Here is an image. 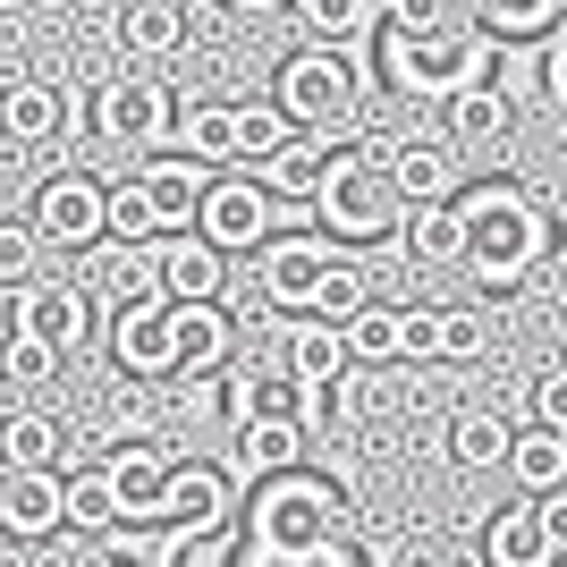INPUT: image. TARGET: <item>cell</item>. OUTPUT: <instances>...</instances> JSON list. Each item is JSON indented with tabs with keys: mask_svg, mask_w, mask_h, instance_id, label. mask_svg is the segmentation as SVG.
I'll use <instances>...</instances> for the list:
<instances>
[{
	"mask_svg": "<svg viewBox=\"0 0 567 567\" xmlns=\"http://www.w3.org/2000/svg\"><path fill=\"white\" fill-rule=\"evenodd\" d=\"M457 213H466V271L483 288H525L559 255V220L517 187V178H483V187L457 195Z\"/></svg>",
	"mask_w": 567,
	"mask_h": 567,
	"instance_id": "6da1fadb",
	"label": "cell"
},
{
	"mask_svg": "<svg viewBox=\"0 0 567 567\" xmlns=\"http://www.w3.org/2000/svg\"><path fill=\"white\" fill-rule=\"evenodd\" d=\"M406 213H415V204H406L399 178H390V136L348 144L339 169H331V187L313 195V220H322L339 246H373V237L406 229Z\"/></svg>",
	"mask_w": 567,
	"mask_h": 567,
	"instance_id": "7a4b0ae2",
	"label": "cell"
},
{
	"mask_svg": "<svg viewBox=\"0 0 567 567\" xmlns=\"http://www.w3.org/2000/svg\"><path fill=\"white\" fill-rule=\"evenodd\" d=\"M492 51L499 34L483 25H441V34H381V76L399 94H424V102H457L474 85H492Z\"/></svg>",
	"mask_w": 567,
	"mask_h": 567,
	"instance_id": "3957f363",
	"label": "cell"
},
{
	"mask_svg": "<svg viewBox=\"0 0 567 567\" xmlns=\"http://www.w3.org/2000/svg\"><path fill=\"white\" fill-rule=\"evenodd\" d=\"M339 525H348V492L306 466L255 483V499H246V550H313L339 543Z\"/></svg>",
	"mask_w": 567,
	"mask_h": 567,
	"instance_id": "277c9868",
	"label": "cell"
},
{
	"mask_svg": "<svg viewBox=\"0 0 567 567\" xmlns=\"http://www.w3.org/2000/svg\"><path fill=\"white\" fill-rule=\"evenodd\" d=\"M271 102H280L306 136H355V111H364V69L348 51H322V43H297L271 76Z\"/></svg>",
	"mask_w": 567,
	"mask_h": 567,
	"instance_id": "5b68a950",
	"label": "cell"
},
{
	"mask_svg": "<svg viewBox=\"0 0 567 567\" xmlns=\"http://www.w3.org/2000/svg\"><path fill=\"white\" fill-rule=\"evenodd\" d=\"M348 271L355 262H348V246H339L331 229H297V237H271V246H262V297L280 313H322V297H331Z\"/></svg>",
	"mask_w": 567,
	"mask_h": 567,
	"instance_id": "8992f818",
	"label": "cell"
},
{
	"mask_svg": "<svg viewBox=\"0 0 567 567\" xmlns=\"http://www.w3.org/2000/svg\"><path fill=\"white\" fill-rule=\"evenodd\" d=\"M25 213H34V229L51 246H94V237H111V187L94 169H51L43 187L25 195Z\"/></svg>",
	"mask_w": 567,
	"mask_h": 567,
	"instance_id": "52a82bcc",
	"label": "cell"
},
{
	"mask_svg": "<svg viewBox=\"0 0 567 567\" xmlns=\"http://www.w3.org/2000/svg\"><path fill=\"white\" fill-rule=\"evenodd\" d=\"M94 136L111 144V153L153 162V153L178 136V102H169L162 85H102L94 94Z\"/></svg>",
	"mask_w": 567,
	"mask_h": 567,
	"instance_id": "ba28073f",
	"label": "cell"
},
{
	"mask_svg": "<svg viewBox=\"0 0 567 567\" xmlns=\"http://www.w3.org/2000/svg\"><path fill=\"white\" fill-rule=\"evenodd\" d=\"M271 204H280V195L262 187L255 169H220L213 195H204V220H195V229L213 237L220 255H262V246H271Z\"/></svg>",
	"mask_w": 567,
	"mask_h": 567,
	"instance_id": "9c48e42d",
	"label": "cell"
},
{
	"mask_svg": "<svg viewBox=\"0 0 567 567\" xmlns=\"http://www.w3.org/2000/svg\"><path fill=\"white\" fill-rule=\"evenodd\" d=\"M111 364L127 381H169L178 373V297H144L111 313Z\"/></svg>",
	"mask_w": 567,
	"mask_h": 567,
	"instance_id": "30bf717a",
	"label": "cell"
},
{
	"mask_svg": "<svg viewBox=\"0 0 567 567\" xmlns=\"http://www.w3.org/2000/svg\"><path fill=\"white\" fill-rule=\"evenodd\" d=\"M18 297V339H43L60 364L69 355H85V339H94V288L76 280H34V288H9Z\"/></svg>",
	"mask_w": 567,
	"mask_h": 567,
	"instance_id": "8fae6325",
	"label": "cell"
},
{
	"mask_svg": "<svg viewBox=\"0 0 567 567\" xmlns=\"http://www.w3.org/2000/svg\"><path fill=\"white\" fill-rule=\"evenodd\" d=\"M306 381L288 364H229L220 373V415L229 424H306Z\"/></svg>",
	"mask_w": 567,
	"mask_h": 567,
	"instance_id": "7c38bea8",
	"label": "cell"
},
{
	"mask_svg": "<svg viewBox=\"0 0 567 567\" xmlns=\"http://www.w3.org/2000/svg\"><path fill=\"white\" fill-rule=\"evenodd\" d=\"M237 466H204V457H187V466L169 474L162 508H153V525H237Z\"/></svg>",
	"mask_w": 567,
	"mask_h": 567,
	"instance_id": "4fadbf2b",
	"label": "cell"
},
{
	"mask_svg": "<svg viewBox=\"0 0 567 567\" xmlns=\"http://www.w3.org/2000/svg\"><path fill=\"white\" fill-rule=\"evenodd\" d=\"M390 178L406 204H457L466 195V162L450 136H390Z\"/></svg>",
	"mask_w": 567,
	"mask_h": 567,
	"instance_id": "5bb4252c",
	"label": "cell"
},
{
	"mask_svg": "<svg viewBox=\"0 0 567 567\" xmlns=\"http://www.w3.org/2000/svg\"><path fill=\"white\" fill-rule=\"evenodd\" d=\"M0 525L18 543H51L69 525V466H43V474H0Z\"/></svg>",
	"mask_w": 567,
	"mask_h": 567,
	"instance_id": "9a60e30c",
	"label": "cell"
},
{
	"mask_svg": "<svg viewBox=\"0 0 567 567\" xmlns=\"http://www.w3.org/2000/svg\"><path fill=\"white\" fill-rule=\"evenodd\" d=\"M136 187L153 195V213H162V237H187L204 220V195H213V169L187 162V153H153L136 162Z\"/></svg>",
	"mask_w": 567,
	"mask_h": 567,
	"instance_id": "2e32d148",
	"label": "cell"
},
{
	"mask_svg": "<svg viewBox=\"0 0 567 567\" xmlns=\"http://www.w3.org/2000/svg\"><path fill=\"white\" fill-rule=\"evenodd\" d=\"M162 288L178 306H220V297H229V255H220L204 229L162 237Z\"/></svg>",
	"mask_w": 567,
	"mask_h": 567,
	"instance_id": "e0dca14e",
	"label": "cell"
},
{
	"mask_svg": "<svg viewBox=\"0 0 567 567\" xmlns=\"http://www.w3.org/2000/svg\"><path fill=\"white\" fill-rule=\"evenodd\" d=\"M0 136L18 144V153L60 144V136H69V94H60V85H43V76L9 85V94H0Z\"/></svg>",
	"mask_w": 567,
	"mask_h": 567,
	"instance_id": "ac0fdd59",
	"label": "cell"
},
{
	"mask_svg": "<svg viewBox=\"0 0 567 567\" xmlns=\"http://www.w3.org/2000/svg\"><path fill=\"white\" fill-rule=\"evenodd\" d=\"M339 153H348V144H339V136H288L280 153H271V162L255 169V178H262V187H271V195H288V204H313V195L331 187Z\"/></svg>",
	"mask_w": 567,
	"mask_h": 567,
	"instance_id": "d6986e66",
	"label": "cell"
},
{
	"mask_svg": "<svg viewBox=\"0 0 567 567\" xmlns=\"http://www.w3.org/2000/svg\"><path fill=\"white\" fill-rule=\"evenodd\" d=\"M102 466H111L118 499H127V525H153V508H162L169 474H178V457H162L153 441H111L102 450Z\"/></svg>",
	"mask_w": 567,
	"mask_h": 567,
	"instance_id": "ffe728a7",
	"label": "cell"
},
{
	"mask_svg": "<svg viewBox=\"0 0 567 567\" xmlns=\"http://www.w3.org/2000/svg\"><path fill=\"white\" fill-rule=\"evenodd\" d=\"M0 466L9 474L69 466V424H60L51 406H9V415H0Z\"/></svg>",
	"mask_w": 567,
	"mask_h": 567,
	"instance_id": "44dd1931",
	"label": "cell"
},
{
	"mask_svg": "<svg viewBox=\"0 0 567 567\" xmlns=\"http://www.w3.org/2000/svg\"><path fill=\"white\" fill-rule=\"evenodd\" d=\"M441 450H450L457 474H492V466H508V450H517V424H508L499 406H457L450 432H441Z\"/></svg>",
	"mask_w": 567,
	"mask_h": 567,
	"instance_id": "7402d4cb",
	"label": "cell"
},
{
	"mask_svg": "<svg viewBox=\"0 0 567 567\" xmlns=\"http://www.w3.org/2000/svg\"><path fill=\"white\" fill-rule=\"evenodd\" d=\"M441 136H450L457 153H492V144L517 136V102L499 94V85H474V94L441 102Z\"/></svg>",
	"mask_w": 567,
	"mask_h": 567,
	"instance_id": "603a6c76",
	"label": "cell"
},
{
	"mask_svg": "<svg viewBox=\"0 0 567 567\" xmlns=\"http://www.w3.org/2000/svg\"><path fill=\"white\" fill-rule=\"evenodd\" d=\"M229 432H237V441H229L237 483H271V474H297V466H306V441H313L306 424H229Z\"/></svg>",
	"mask_w": 567,
	"mask_h": 567,
	"instance_id": "cb8c5ba5",
	"label": "cell"
},
{
	"mask_svg": "<svg viewBox=\"0 0 567 567\" xmlns=\"http://www.w3.org/2000/svg\"><path fill=\"white\" fill-rule=\"evenodd\" d=\"M483 567H559L550 559V534H543V508L534 499H508L483 517Z\"/></svg>",
	"mask_w": 567,
	"mask_h": 567,
	"instance_id": "d4e9b609",
	"label": "cell"
},
{
	"mask_svg": "<svg viewBox=\"0 0 567 567\" xmlns=\"http://www.w3.org/2000/svg\"><path fill=\"white\" fill-rule=\"evenodd\" d=\"M178 153L187 162H204L220 178V169L246 162V144H237V102H213V94H195L187 111H178Z\"/></svg>",
	"mask_w": 567,
	"mask_h": 567,
	"instance_id": "484cf974",
	"label": "cell"
},
{
	"mask_svg": "<svg viewBox=\"0 0 567 567\" xmlns=\"http://www.w3.org/2000/svg\"><path fill=\"white\" fill-rule=\"evenodd\" d=\"M297 34L355 60V51L381 34V0H297Z\"/></svg>",
	"mask_w": 567,
	"mask_h": 567,
	"instance_id": "4316f807",
	"label": "cell"
},
{
	"mask_svg": "<svg viewBox=\"0 0 567 567\" xmlns=\"http://www.w3.org/2000/svg\"><path fill=\"white\" fill-rule=\"evenodd\" d=\"M118 51L127 60H178L187 51V0H127L118 9Z\"/></svg>",
	"mask_w": 567,
	"mask_h": 567,
	"instance_id": "83f0119b",
	"label": "cell"
},
{
	"mask_svg": "<svg viewBox=\"0 0 567 567\" xmlns=\"http://www.w3.org/2000/svg\"><path fill=\"white\" fill-rule=\"evenodd\" d=\"M280 364H288L297 381H306V390H322V381L355 373V355H348V331H339V322H322V313H306V322H297V331L280 339Z\"/></svg>",
	"mask_w": 567,
	"mask_h": 567,
	"instance_id": "f1b7e54d",
	"label": "cell"
},
{
	"mask_svg": "<svg viewBox=\"0 0 567 567\" xmlns=\"http://www.w3.org/2000/svg\"><path fill=\"white\" fill-rule=\"evenodd\" d=\"M229 355H237L229 306H178V373L213 381V373H229Z\"/></svg>",
	"mask_w": 567,
	"mask_h": 567,
	"instance_id": "f546056e",
	"label": "cell"
},
{
	"mask_svg": "<svg viewBox=\"0 0 567 567\" xmlns=\"http://www.w3.org/2000/svg\"><path fill=\"white\" fill-rule=\"evenodd\" d=\"M136 567H246V534L237 525H169L153 543V559Z\"/></svg>",
	"mask_w": 567,
	"mask_h": 567,
	"instance_id": "4dcf8cb0",
	"label": "cell"
},
{
	"mask_svg": "<svg viewBox=\"0 0 567 567\" xmlns=\"http://www.w3.org/2000/svg\"><path fill=\"white\" fill-rule=\"evenodd\" d=\"M508 474L525 483V499H550V492H567V432H550V424H525V432H517V450H508Z\"/></svg>",
	"mask_w": 567,
	"mask_h": 567,
	"instance_id": "1f68e13d",
	"label": "cell"
},
{
	"mask_svg": "<svg viewBox=\"0 0 567 567\" xmlns=\"http://www.w3.org/2000/svg\"><path fill=\"white\" fill-rule=\"evenodd\" d=\"M406 255L424 262V271L466 262V213H457V204H415V213H406Z\"/></svg>",
	"mask_w": 567,
	"mask_h": 567,
	"instance_id": "d6a6232c",
	"label": "cell"
},
{
	"mask_svg": "<svg viewBox=\"0 0 567 567\" xmlns=\"http://www.w3.org/2000/svg\"><path fill=\"white\" fill-rule=\"evenodd\" d=\"M339 331H348V355L364 364V373L406 364V306H364V313H348Z\"/></svg>",
	"mask_w": 567,
	"mask_h": 567,
	"instance_id": "836d02e7",
	"label": "cell"
},
{
	"mask_svg": "<svg viewBox=\"0 0 567 567\" xmlns=\"http://www.w3.org/2000/svg\"><path fill=\"white\" fill-rule=\"evenodd\" d=\"M69 525H85V534H118L127 525V499H118L111 466H69Z\"/></svg>",
	"mask_w": 567,
	"mask_h": 567,
	"instance_id": "e575fe53",
	"label": "cell"
},
{
	"mask_svg": "<svg viewBox=\"0 0 567 567\" xmlns=\"http://www.w3.org/2000/svg\"><path fill=\"white\" fill-rule=\"evenodd\" d=\"M474 25L517 43V34H543V25H567V0H474Z\"/></svg>",
	"mask_w": 567,
	"mask_h": 567,
	"instance_id": "d590c367",
	"label": "cell"
},
{
	"mask_svg": "<svg viewBox=\"0 0 567 567\" xmlns=\"http://www.w3.org/2000/svg\"><path fill=\"white\" fill-rule=\"evenodd\" d=\"M288 136H306V127H297L280 102H237V144H246V162H237V169H262Z\"/></svg>",
	"mask_w": 567,
	"mask_h": 567,
	"instance_id": "8d00e7d4",
	"label": "cell"
},
{
	"mask_svg": "<svg viewBox=\"0 0 567 567\" xmlns=\"http://www.w3.org/2000/svg\"><path fill=\"white\" fill-rule=\"evenodd\" d=\"M355 415H364V364L339 373V381H322V390L306 399V432H348Z\"/></svg>",
	"mask_w": 567,
	"mask_h": 567,
	"instance_id": "74e56055",
	"label": "cell"
},
{
	"mask_svg": "<svg viewBox=\"0 0 567 567\" xmlns=\"http://www.w3.org/2000/svg\"><path fill=\"white\" fill-rule=\"evenodd\" d=\"M43 246H51V237L34 229V213H9V220H0V280H9V288H34Z\"/></svg>",
	"mask_w": 567,
	"mask_h": 567,
	"instance_id": "f35d334b",
	"label": "cell"
},
{
	"mask_svg": "<svg viewBox=\"0 0 567 567\" xmlns=\"http://www.w3.org/2000/svg\"><path fill=\"white\" fill-rule=\"evenodd\" d=\"M111 237L118 246H153V237H162V213H153V195H144L136 178L111 187Z\"/></svg>",
	"mask_w": 567,
	"mask_h": 567,
	"instance_id": "ab89813d",
	"label": "cell"
},
{
	"mask_svg": "<svg viewBox=\"0 0 567 567\" xmlns=\"http://www.w3.org/2000/svg\"><path fill=\"white\" fill-rule=\"evenodd\" d=\"M450 9L457 0H390V9H381V34H441V25H457Z\"/></svg>",
	"mask_w": 567,
	"mask_h": 567,
	"instance_id": "60d3db41",
	"label": "cell"
},
{
	"mask_svg": "<svg viewBox=\"0 0 567 567\" xmlns=\"http://www.w3.org/2000/svg\"><path fill=\"white\" fill-rule=\"evenodd\" d=\"M246 567H373L348 543H313V550H246Z\"/></svg>",
	"mask_w": 567,
	"mask_h": 567,
	"instance_id": "b9f144b4",
	"label": "cell"
},
{
	"mask_svg": "<svg viewBox=\"0 0 567 567\" xmlns=\"http://www.w3.org/2000/svg\"><path fill=\"white\" fill-rule=\"evenodd\" d=\"M525 415L550 432H567V364H550V373H534V390H525Z\"/></svg>",
	"mask_w": 567,
	"mask_h": 567,
	"instance_id": "7bdbcfd3",
	"label": "cell"
},
{
	"mask_svg": "<svg viewBox=\"0 0 567 567\" xmlns=\"http://www.w3.org/2000/svg\"><path fill=\"white\" fill-rule=\"evenodd\" d=\"M406 364H441V313L406 306Z\"/></svg>",
	"mask_w": 567,
	"mask_h": 567,
	"instance_id": "ee69618b",
	"label": "cell"
},
{
	"mask_svg": "<svg viewBox=\"0 0 567 567\" xmlns=\"http://www.w3.org/2000/svg\"><path fill=\"white\" fill-rule=\"evenodd\" d=\"M51 373H60V355H51L43 339H9V381L34 390V381H51Z\"/></svg>",
	"mask_w": 567,
	"mask_h": 567,
	"instance_id": "f6af8a7d",
	"label": "cell"
},
{
	"mask_svg": "<svg viewBox=\"0 0 567 567\" xmlns=\"http://www.w3.org/2000/svg\"><path fill=\"white\" fill-rule=\"evenodd\" d=\"M466 355H483V322L474 313H441V364H466Z\"/></svg>",
	"mask_w": 567,
	"mask_h": 567,
	"instance_id": "bcb514c9",
	"label": "cell"
},
{
	"mask_svg": "<svg viewBox=\"0 0 567 567\" xmlns=\"http://www.w3.org/2000/svg\"><path fill=\"white\" fill-rule=\"evenodd\" d=\"M373 567H441V550H432V534H390L373 550Z\"/></svg>",
	"mask_w": 567,
	"mask_h": 567,
	"instance_id": "7dc6e473",
	"label": "cell"
},
{
	"mask_svg": "<svg viewBox=\"0 0 567 567\" xmlns=\"http://www.w3.org/2000/svg\"><path fill=\"white\" fill-rule=\"evenodd\" d=\"M543 508V534H550V559H567V492H550V499H534Z\"/></svg>",
	"mask_w": 567,
	"mask_h": 567,
	"instance_id": "c3c4849f",
	"label": "cell"
},
{
	"mask_svg": "<svg viewBox=\"0 0 567 567\" xmlns=\"http://www.w3.org/2000/svg\"><path fill=\"white\" fill-rule=\"evenodd\" d=\"M543 76H550V94L567 102V25H559V34H550V51H543Z\"/></svg>",
	"mask_w": 567,
	"mask_h": 567,
	"instance_id": "681fc988",
	"label": "cell"
},
{
	"mask_svg": "<svg viewBox=\"0 0 567 567\" xmlns=\"http://www.w3.org/2000/svg\"><path fill=\"white\" fill-rule=\"evenodd\" d=\"M220 9H237V18H280V9H297V0H220Z\"/></svg>",
	"mask_w": 567,
	"mask_h": 567,
	"instance_id": "f907efd6",
	"label": "cell"
},
{
	"mask_svg": "<svg viewBox=\"0 0 567 567\" xmlns=\"http://www.w3.org/2000/svg\"><path fill=\"white\" fill-rule=\"evenodd\" d=\"M550 313H559V322H567V262H559V271H550Z\"/></svg>",
	"mask_w": 567,
	"mask_h": 567,
	"instance_id": "816d5d0a",
	"label": "cell"
},
{
	"mask_svg": "<svg viewBox=\"0 0 567 567\" xmlns=\"http://www.w3.org/2000/svg\"><path fill=\"white\" fill-rule=\"evenodd\" d=\"M94 567H127V559H111V550H102V559H94Z\"/></svg>",
	"mask_w": 567,
	"mask_h": 567,
	"instance_id": "f5cc1de1",
	"label": "cell"
},
{
	"mask_svg": "<svg viewBox=\"0 0 567 567\" xmlns=\"http://www.w3.org/2000/svg\"><path fill=\"white\" fill-rule=\"evenodd\" d=\"M381 9H390V0H381Z\"/></svg>",
	"mask_w": 567,
	"mask_h": 567,
	"instance_id": "db71d44e",
	"label": "cell"
}]
</instances>
